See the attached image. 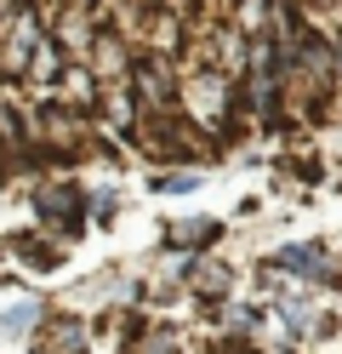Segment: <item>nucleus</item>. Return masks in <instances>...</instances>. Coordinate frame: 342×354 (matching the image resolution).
Returning a JSON list of instances; mask_svg holds the SVG:
<instances>
[{
    "label": "nucleus",
    "mask_w": 342,
    "mask_h": 354,
    "mask_svg": "<svg viewBox=\"0 0 342 354\" xmlns=\"http://www.w3.org/2000/svg\"><path fill=\"white\" fill-rule=\"evenodd\" d=\"M274 263H285L291 274H325V252H319V246H291V252H280Z\"/></svg>",
    "instance_id": "1"
}]
</instances>
